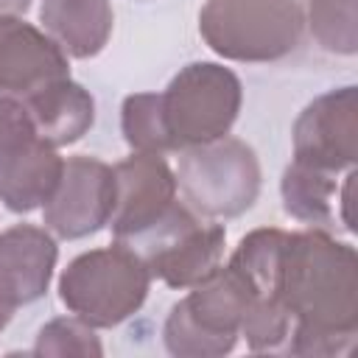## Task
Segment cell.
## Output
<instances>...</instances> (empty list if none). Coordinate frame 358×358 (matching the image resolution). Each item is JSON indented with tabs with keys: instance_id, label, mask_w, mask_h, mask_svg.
I'll return each mask as SVG.
<instances>
[{
	"instance_id": "obj_1",
	"label": "cell",
	"mask_w": 358,
	"mask_h": 358,
	"mask_svg": "<svg viewBox=\"0 0 358 358\" xmlns=\"http://www.w3.org/2000/svg\"><path fill=\"white\" fill-rule=\"evenodd\" d=\"M280 296L291 313L288 352L344 355L358 336V252L327 229L288 232Z\"/></svg>"
},
{
	"instance_id": "obj_2",
	"label": "cell",
	"mask_w": 358,
	"mask_h": 358,
	"mask_svg": "<svg viewBox=\"0 0 358 358\" xmlns=\"http://www.w3.org/2000/svg\"><path fill=\"white\" fill-rule=\"evenodd\" d=\"M151 280L143 257L115 241L67 263L59 277V299L90 327H115L143 308Z\"/></svg>"
},
{
	"instance_id": "obj_3",
	"label": "cell",
	"mask_w": 358,
	"mask_h": 358,
	"mask_svg": "<svg viewBox=\"0 0 358 358\" xmlns=\"http://www.w3.org/2000/svg\"><path fill=\"white\" fill-rule=\"evenodd\" d=\"M199 34L227 62H277L299 48L305 11L296 0H204Z\"/></svg>"
},
{
	"instance_id": "obj_4",
	"label": "cell",
	"mask_w": 358,
	"mask_h": 358,
	"mask_svg": "<svg viewBox=\"0 0 358 358\" xmlns=\"http://www.w3.org/2000/svg\"><path fill=\"white\" fill-rule=\"evenodd\" d=\"M173 173L185 204L201 218L243 215L257 201L263 185L255 148L229 134L185 148Z\"/></svg>"
},
{
	"instance_id": "obj_5",
	"label": "cell",
	"mask_w": 358,
	"mask_h": 358,
	"mask_svg": "<svg viewBox=\"0 0 358 358\" xmlns=\"http://www.w3.org/2000/svg\"><path fill=\"white\" fill-rule=\"evenodd\" d=\"M159 103L173 151H185L229 134L243 103V84L218 62H190L159 92Z\"/></svg>"
},
{
	"instance_id": "obj_6",
	"label": "cell",
	"mask_w": 358,
	"mask_h": 358,
	"mask_svg": "<svg viewBox=\"0 0 358 358\" xmlns=\"http://www.w3.org/2000/svg\"><path fill=\"white\" fill-rule=\"evenodd\" d=\"M246 302L249 296L238 277L218 266L171 308L162 327L165 350L176 358H221L232 352Z\"/></svg>"
},
{
	"instance_id": "obj_7",
	"label": "cell",
	"mask_w": 358,
	"mask_h": 358,
	"mask_svg": "<svg viewBox=\"0 0 358 358\" xmlns=\"http://www.w3.org/2000/svg\"><path fill=\"white\" fill-rule=\"evenodd\" d=\"M123 246L143 257L151 277L162 280L168 288L185 291L218 271L227 229L221 224L201 221V215H196L187 204L176 201L157 227Z\"/></svg>"
},
{
	"instance_id": "obj_8",
	"label": "cell",
	"mask_w": 358,
	"mask_h": 358,
	"mask_svg": "<svg viewBox=\"0 0 358 358\" xmlns=\"http://www.w3.org/2000/svg\"><path fill=\"white\" fill-rule=\"evenodd\" d=\"M294 159L341 173L358 159V87H336L313 98L291 129Z\"/></svg>"
},
{
	"instance_id": "obj_9",
	"label": "cell",
	"mask_w": 358,
	"mask_h": 358,
	"mask_svg": "<svg viewBox=\"0 0 358 358\" xmlns=\"http://www.w3.org/2000/svg\"><path fill=\"white\" fill-rule=\"evenodd\" d=\"M115 210L112 165L95 157H67L53 196L42 207L45 227L67 241L95 235Z\"/></svg>"
},
{
	"instance_id": "obj_10",
	"label": "cell",
	"mask_w": 358,
	"mask_h": 358,
	"mask_svg": "<svg viewBox=\"0 0 358 358\" xmlns=\"http://www.w3.org/2000/svg\"><path fill=\"white\" fill-rule=\"evenodd\" d=\"M115 173V210L109 218L117 243H131L157 227L179 201L176 173L162 154H140L112 165Z\"/></svg>"
},
{
	"instance_id": "obj_11",
	"label": "cell",
	"mask_w": 358,
	"mask_h": 358,
	"mask_svg": "<svg viewBox=\"0 0 358 358\" xmlns=\"http://www.w3.org/2000/svg\"><path fill=\"white\" fill-rule=\"evenodd\" d=\"M67 53L22 17H0V90L25 98L50 81L67 78Z\"/></svg>"
},
{
	"instance_id": "obj_12",
	"label": "cell",
	"mask_w": 358,
	"mask_h": 358,
	"mask_svg": "<svg viewBox=\"0 0 358 358\" xmlns=\"http://www.w3.org/2000/svg\"><path fill=\"white\" fill-rule=\"evenodd\" d=\"M59 260L56 238L48 227L14 224L0 232V299L14 310L42 299Z\"/></svg>"
},
{
	"instance_id": "obj_13",
	"label": "cell",
	"mask_w": 358,
	"mask_h": 358,
	"mask_svg": "<svg viewBox=\"0 0 358 358\" xmlns=\"http://www.w3.org/2000/svg\"><path fill=\"white\" fill-rule=\"evenodd\" d=\"M64 159L45 140H31L0 157V201L11 213H34L53 196Z\"/></svg>"
},
{
	"instance_id": "obj_14",
	"label": "cell",
	"mask_w": 358,
	"mask_h": 358,
	"mask_svg": "<svg viewBox=\"0 0 358 358\" xmlns=\"http://www.w3.org/2000/svg\"><path fill=\"white\" fill-rule=\"evenodd\" d=\"M22 101L36 134L53 148L78 143L95 123V98L70 76L45 84Z\"/></svg>"
},
{
	"instance_id": "obj_15",
	"label": "cell",
	"mask_w": 358,
	"mask_h": 358,
	"mask_svg": "<svg viewBox=\"0 0 358 358\" xmlns=\"http://www.w3.org/2000/svg\"><path fill=\"white\" fill-rule=\"evenodd\" d=\"M39 22L67 56L92 59L112 36L115 11L109 0H42Z\"/></svg>"
},
{
	"instance_id": "obj_16",
	"label": "cell",
	"mask_w": 358,
	"mask_h": 358,
	"mask_svg": "<svg viewBox=\"0 0 358 358\" xmlns=\"http://www.w3.org/2000/svg\"><path fill=\"white\" fill-rule=\"evenodd\" d=\"M288 232L277 227H260L241 238L238 249L232 252L227 268L243 285L249 302H282L280 296V277H282V252H285Z\"/></svg>"
},
{
	"instance_id": "obj_17",
	"label": "cell",
	"mask_w": 358,
	"mask_h": 358,
	"mask_svg": "<svg viewBox=\"0 0 358 358\" xmlns=\"http://www.w3.org/2000/svg\"><path fill=\"white\" fill-rule=\"evenodd\" d=\"M338 173L310 168L305 162L291 159V165L282 171L280 179V196H282V210L308 224L327 229L336 221V207H338Z\"/></svg>"
},
{
	"instance_id": "obj_18",
	"label": "cell",
	"mask_w": 358,
	"mask_h": 358,
	"mask_svg": "<svg viewBox=\"0 0 358 358\" xmlns=\"http://www.w3.org/2000/svg\"><path fill=\"white\" fill-rule=\"evenodd\" d=\"M120 131L131 151L140 154H168L173 151L159 92H134L123 98L120 106Z\"/></svg>"
},
{
	"instance_id": "obj_19",
	"label": "cell",
	"mask_w": 358,
	"mask_h": 358,
	"mask_svg": "<svg viewBox=\"0 0 358 358\" xmlns=\"http://www.w3.org/2000/svg\"><path fill=\"white\" fill-rule=\"evenodd\" d=\"M305 25L327 53L358 50V0H308Z\"/></svg>"
},
{
	"instance_id": "obj_20",
	"label": "cell",
	"mask_w": 358,
	"mask_h": 358,
	"mask_svg": "<svg viewBox=\"0 0 358 358\" xmlns=\"http://www.w3.org/2000/svg\"><path fill=\"white\" fill-rule=\"evenodd\" d=\"M34 355H103V347L95 336V327H90L87 322H81L78 316H59L50 319L39 333H36V344L31 350Z\"/></svg>"
},
{
	"instance_id": "obj_21",
	"label": "cell",
	"mask_w": 358,
	"mask_h": 358,
	"mask_svg": "<svg viewBox=\"0 0 358 358\" xmlns=\"http://www.w3.org/2000/svg\"><path fill=\"white\" fill-rule=\"evenodd\" d=\"M36 129H34V120L28 115V106L22 98L17 95H8V92H0V157L36 140ZM42 140V137H39Z\"/></svg>"
},
{
	"instance_id": "obj_22",
	"label": "cell",
	"mask_w": 358,
	"mask_h": 358,
	"mask_svg": "<svg viewBox=\"0 0 358 358\" xmlns=\"http://www.w3.org/2000/svg\"><path fill=\"white\" fill-rule=\"evenodd\" d=\"M34 0H0V17H20L31 8Z\"/></svg>"
},
{
	"instance_id": "obj_23",
	"label": "cell",
	"mask_w": 358,
	"mask_h": 358,
	"mask_svg": "<svg viewBox=\"0 0 358 358\" xmlns=\"http://www.w3.org/2000/svg\"><path fill=\"white\" fill-rule=\"evenodd\" d=\"M11 313H14V308H11V305H6V302L0 299V333H3V327L11 322Z\"/></svg>"
}]
</instances>
